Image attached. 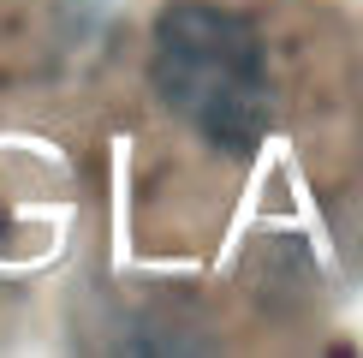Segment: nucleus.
Wrapping results in <instances>:
<instances>
[{"instance_id":"1","label":"nucleus","mask_w":363,"mask_h":358,"mask_svg":"<svg viewBox=\"0 0 363 358\" xmlns=\"http://www.w3.org/2000/svg\"><path fill=\"white\" fill-rule=\"evenodd\" d=\"M149 84L191 138L250 161L274 126V72L256 18L220 0H173L149 36Z\"/></svg>"}]
</instances>
